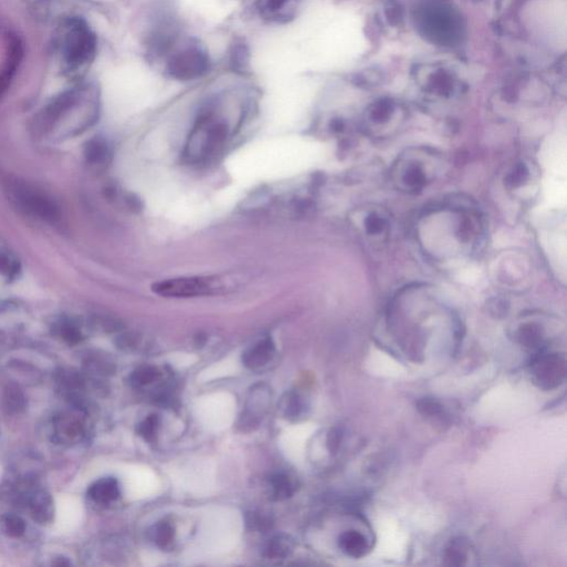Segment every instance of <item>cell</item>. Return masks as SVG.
Here are the masks:
<instances>
[{"label": "cell", "mask_w": 567, "mask_h": 567, "mask_svg": "<svg viewBox=\"0 0 567 567\" xmlns=\"http://www.w3.org/2000/svg\"><path fill=\"white\" fill-rule=\"evenodd\" d=\"M227 138V126L212 112L199 116L187 144L185 155L192 163L207 161L219 152Z\"/></svg>", "instance_id": "obj_1"}, {"label": "cell", "mask_w": 567, "mask_h": 567, "mask_svg": "<svg viewBox=\"0 0 567 567\" xmlns=\"http://www.w3.org/2000/svg\"><path fill=\"white\" fill-rule=\"evenodd\" d=\"M6 191L11 202L26 214L49 223H56L60 219V211L56 202L33 185L13 180L8 182Z\"/></svg>", "instance_id": "obj_2"}, {"label": "cell", "mask_w": 567, "mask_h": 567, "mask_svg": "<svg viewBox=\"0 0 567 567\" xmlns=\"http://www.w3.org/2000/svg\"><path fill=\"white\" fill-rule=\"evenodd\" d=\"M531 379L542 390L560 387L566 377V363L558 353H542L529 365Z\"/></svg>", "instance_id": "obj_3"}, {"label": "cell", "mask_w": 567, "mask_h": 567, "mask_svg": "<svg viewBox=\"0 0 567 567\" xmlns=\"http://www.w3.org/2000/svg\"><path fill=\"white\" fill-rule=\"evenodd\" d=\"M209 59L204 51L197 47L175 53L167 62V70L172 78L189 81L202 77L209 71Z\"/></svg>", "instance_id": "obj_4"}, {"label": "cell", "mask_w": 567, "mask_h": 567, "mask_svg": "<svg viewBox=\"0 0 567 567\" xmlns=\"http://www.w3.org/2000/svg\"><path fill=\"white\" fill-rule=\"evenodd\" d=\"M214 288L209 278L179 277L154 284L153 292L163 297L187 298L209 295Z\"/></svg>", "instance_id": "obj_5"}, {"label": "cell", "mask_w": 567, "mask_h": 567, "mask_svg": "<svg viewBox=\"0 0 567 567\" xmlns=\"http://www.w3.org/2000/svg\"><path fill=\"white\" fill-rule=\"evenodd\" d=\"M94 35L84 27H76L67 39V60L72 67L81 66L94 55Z\"/></svg>", "instance_id": "obj_6"}, {"label": "cell", "mask_w": 567, "mask_h": 567, "mask_svg": "<svg viewBox=\"0 0 567 567\" xmlns=\"http://www.w3.org/2000/svg\"><path fill=\"white\" fill-rule=\"evenodd\" d=\"M270 402V388L265 385L253 387L245 404L244 412L241 417L240 426L243 429L250 428L251 430L258 426L268 411Z\"/></svg>", "instance_id": "obj_7"}, {"label": "cell", "mask_w": 567, "mask_h": 567, "mask_svg": "<svg viewBox=\"0 0 567 567\" xmlns=\"http://www.w3.org/2000/svg\"><path fill=\"white\" fill-rule=\"evenodd\" d=\"M84 434V422L75 414H62L55 420V436L60 444H75Z\"/></svg>", "instance_id": "obj_8"}, {"label": "cell", "mask_w": 567, "mask_h": 567, "mask_svg": "<svg viewBox=\"0 0 567 567\" xmlns=\"http://www.w3.org/2000/svg\"><path fill=\"white\" fill-rule=\"evenodd\" d=\"M275 353V345L270 338H264L262 341L251 346L248 351L243 353V365L246 368L256 370L268 365Z\"/></svg>", "instance_id": "obj_9"}, {"label": "cell", "mask_w": 567, "mask_h": 567, "mask_svg": "<svg viewBox=\"0 0 567 567\" xmlns=\"http://www.w3.org/2000/svg\"><path fill=\"white\" fill-rule=\"evenodd\" d=\"M77 97L73 92L62 94L57 98L55 101L51 102L47 108L39 114L37 120V126L39 129H50L53 124L56 123L62 114H66L69 109L76 102Z\"/></svg>", "instance_id": "obj_10"}, {"label": "cell", "mask_w": 567, "mask_h": 567, "mask_svg": "<svg viewBox=\"0 0 567 567\" xmlns=\"http://www.w3.org/2000/svg\"><path fill=\"white\" fill-rule=\"evenodd\" d=\"M31 514L39 524H49L55 515V507L50 495L45 491L33 492L27 497Z\"/></svg>", "instance_id": "obj_11"}, {"label": "cell", "mask_w": 567, "mask_h": 567, "mask_svg": "<svg viewBox=\"0 0 567 567\" xmlns=\"http://www.w3.org/2000/svg\"><path fill=\"white\" fill-rule=\"evenodd\" d=\"M88 495L92 501L100 505H108L120 497L119 482L114 478H104L91 484Z\"/></svg>", "instance_id": "obj_12"}, {"label": "cell", "mask_w": 567, "mask_h": 567, "mask_svg": "<svg viewBox=\"0 0 567 567\" xmlns=\"http://www.w3.org/2000/svg\"><path fill=\"white\" fill-rule=\"evenodd\" d=\"M339 547L345 554L353 558H360L367 555L370 550L368 541L358 531H347L339 537Z\"/></svg>", "instance_id": "obj_13"}, {"label": "cell", "mask_w": 567, "mask_h": 567, "mask_svg": "<svg viewBox=\"0 0 567 567\" xmlns=\"http://www.w3.org/2000/svg\"><path fill=\"white\" fill-rule=\"evenodd\" d=\"M23 58V47L21 41L17 38L13 39L11 43V53L8 55L7 61L3 70L0 72V97L5 94L8 87L11 86V80L15 76L19 63Z\"/></svg>", "instance_id": "obj_14"}, {"label": "cell", "mask_w": 567, "mask_h": 567, "mask_svg": "<svg viewBox=\"0 0 567 567\" xmlns=\"http://www.w3.org/2000/svg\"><path fill=\"white\" fill-rule=\"evenodd\" d=\"M295 542L286 534L273 536L264 546L263 554L270 560H282L292 554Z\"/></svg>", "instance_id": "obj_15"}, {"label": "cell", "mask_w": 567, "mask_h": 567, "mask_svg": "<svg viewBox=\"0 0 567 567\" xmlns=\"http://www.w3.org/2000/svg\"><path fill=\"white\" fill-rule=\"evenodd\" d=\"M294 0H260L258 8L264 17L272 21H287L292 16Z\"/></svg>", "instance_id": "obj_16"}, {"label": "cell", "mask_w": 567, "mask_h": 567, "mask_svg": "<svg viewBox=\"0 0 567 567\" xmlns=\"http://www.w3.org/2000/svg\"><path fill=\"white\" fill-rule=\"evenodd\" d=\"M270 485V499L273 501H284L290 499L296 491L295 482L287 474H274L268 480Z\"/></svg>", "instance_id": "obj_17"}, {"label": "cell", "mask_w": 567, "mask_h": 567, "mask_svg": "<svg viewBox=\"0 0 567 567\" xmlns=\"http://www.w3.org/2000/svg\"><path fill=\"white\" fill-rule=\"evenodd\" d=\"M468 550H469V544L466 542V539L462 537L454 539L453 541L450 542L448 547L444 552V560L448 565L452 566H461L466 564L468 560Z\"/></svg>", "instance_id": "obj_18"}, {"label": "cell", "mask_w": 567, "mask_h": 567, "mask_svg": "<svg viewBox=\"0 0 567 567\" xmlns=\"http://www.w3.org/2000/svg\"><path fill=\"white\" fill-rule=\"evenodd\" d=\"M26 400L25 395L19 387L15 385H11L5 389L4 392V407L8 414H21L25 410Z\"/></svg>", "instance_id": "obj_19"}, {"label": "cell", "mask_w": 567, "mask_h": 567, "mask_svg": "<svg viewBox=\"0 0 567 567\" xmlns=\"http://www.w3.org/2000/svg\"><path fill=\"white\" fill-rule=\"evenodd\" d=\"M84 157L92 165L104 164L109 158L108 144L102 139L90 140L84 148Z\"/></svg>", "instance_id": "obj_20"}, {"label": "cell", "mask_w": 567, "mask_h": 567, "mask_svg": "<svg viewBox=\"0 0 567 567\" xmlns=\"http://www.w3.org/2000/svg\"><path fill=\"white\" fill-rule=\"evenodd\" d=\"M175 539V527L167 521H162L153 527L152 539L161 549H167Z\"/></svg>", "instance_id": "obj_21"}, {"label": "cell", "mask_w": 567, "mask_h": 567, "mask_svg": "<svg viewBox=\"0 0 567 567\" xmlns=\"http://www.w3.org/2000/svg\"><path fill=\"white\" fill-rule=\"evenodd\" d=\"M542 331L539 326L534 324H527L522 326L519 331V341L525 347L529 348H536L542 343Z\"/></svg>", "instance_id": "obj_22"}, {"label": "cell", "mask_w": 567, "mask_h": 567, "mask_svg": "<svg viewBox=\"0 0 567 567\" xmlns=\"http://www.w3.org/2000/svg\"><path fill=\"white\" fill-rule=\"evenodd\" d=\"M159 377L160 371L155 367L144 365V367H140L133 371L130 377V380H131L132 386L136 388H142V387L148 386L150 383L158 380Z\"/></svg>", "instance_id": "obj_23"}, {"label": "cell", "mask_w": 567, "mask_h": 567, "mask_svg": "<svg viewBox=\"0 0 567 567\" xmlns=\"http://www.w3.org/2000/svg\"><path fill=\"white\" fill-rule=\"evenodd\" d=\"M57 382L60 389H62L63 392L70 397L76 396V391L82 387V379L78 373H73V371L62 370L59 373Z\"/></svg>", "instance_id": "obj_24"}, {"label": "cell", "mask_w": 567, "mask_h": 567, "mask_svg": "<svg viewBox=\"0 0 567 567\" xmlns=\"http://www.w3.org/2000/svg\"><path fill=\"white\" fill-rule=\"evenodd\" d=\"M426 180V175L424 170L418 165H408L407 169L401 173V181L409 189H418L424 187Z\"/></svg>", "instance_id": "obj_25"}, {"label": "cell", "mask_w": 567, "mask_h": 567, "mask_svg": "<svg viewBox=\"0 0 567 567\" xmlns=\"http://www.w3.org/2000/svg\"><path fill=\"white\" fill-rule=\"evenodd\" d=\"M282 409L284 416L288 419H296L303 412L304 404L299 395L296 392H290L282 398Z\"/></svg>", "instance_id": "obj_26"}, {"label": "cell", "mask_w": 567, "mask_h": 567, "mask_svg": "<svg viewBox=\"0 0 567 567\" xmlns=\"http://www.w3.org/2000/svg\"><path fill=\"white\" fill-rule=\"evenodd\" d=\"M4 531L8 536L18 539L26 532V523L21 517L15 514H6L1 519Z\"/></svg>", "instance_id": "obj_27"}, {"label": "cell", "mask_w": 567, "mask_h": 567, "mask_svg": "<svg viewBox=\"0 0 567 567\" xmlns=\"http://www.w3.org/2000/svg\"><path fill=\"white\" fill-rule=\"evenodd\" d=\"M231 62L235 70L243 71L248 68V63H250V51L248 47L240 43L233 47L232 53H231Z\"/></svg>", "instance_id": "obj_28"}, {"label": "cell", "mask_w": 567, "mask_h": 567, "mask_svg": "<svg viewBox=\"0 0 567 567\" xmlns=\"http://www.w3.org/2000/svg\"><path fill=\"white\" fill-rule=\"evenodd\" d=\"M21 270L19 263L13 255L0 251V275L7 278H13L18 275Z\"/></svg>", "instance_id": "obj_29"}, {"label": "cell", "mask_w": 567, "mask_h": 567, "mask_svg": "<svg viewBox=\"0 0 567 567\" xmlns=\"http://www.w3.org/2000/svg\"><path fill=\"white\" fill-rule=\"evenodd\" d=\"M248 529L254 531H265L272 527V519L260 512H250L245 517Z\"/></svg>", "instance_id": "obj_30"}, {"label": "cell", "mask_w": 567, "mask_h": 567, "mask_svg": "<svg viewBox=\"0 0 567 567\" xmlns=\"http://www.w3.org/2000/svg\"><path fill=\"white\" fill-rule=\"evenodd\" d=\"M158 429H159V418L158 416L148 417L144 419L143 422L138 426V434L145 439L146 441H153L155 436L158 434Z\"/></svg>", "instance_id": "obj_31"}, {"label": "cell", "mask_w": 567, "mask_h": 567, "mask_svg": "<svg viewBox=\"0 0 567 567\" xmlns=\"http://www.w3.org/2000/svg\"><path fill=\"white\" fill-rule=\"evenodd\" d=\"M417 407L424 416L430 417V418L442 416L444 412L442 404L432 398H424L419 400Z\"/></svg>", "instance_id": "obj_32"}, {"label": "cell", "mask_w": 567, "mask_h": 567, "mask_svg": "<svg viewBox=\"0 0 567 567\" xmlns=\"http://www.w3.org/2000/svg\"><path fill=\"white\" fill-rule=\"evenodd\" d=\"M59 335L62 337L63 341L70 343V345H77L82 341V334L80 329L72 323H62L59 327Z\"/></svg>", "instance_id": "obj_33"}, {"label": "cell", "mask_w": 567, "mask_h": 567, "mask_svg": "<svg viewBox=\"0 0 567 567\" xmlns=\"http://www.w3.org/2000/svg\"><path fill=\"white\" fill-rule=\"evenodd\" d=\"M386 221L377 214H371L365 219V229L370 234H380L386 229Z\"/></svg>", "instance_id": "obj_34"}, {"label": "cell", "mask_w": 567, "mask_h": 567, "mask_svg": "<svg viewBox=\"0 0 567 567\" xmlns=\"http://www.w3.org/2000/svg\"><path fill=\"white\" fill-rule=\"evenodd\" d=\"M341 440H343V431L339 428L331 429V431L328 434L327 446L328 450L331 453H336L341 446Z\"/></svg>", "instance_id": "obj_35"}, {"label": "cell", "mask_w": 567, "mask_h": 567, "mask_svg": "<svg viewBox=\"0 0 567 567\" xmlns=\"http://www.w3.org/2000/svg\"><path fill=\"white\" fill-rule=\"evenodd\" d=\"M527 175H529V171H527L525 165H519V167L514 170V172L510 175V183H511L513 187L522 185V182L525 181Z\"/></svg>", "instance_id": "obj_36"}]
</instances>
